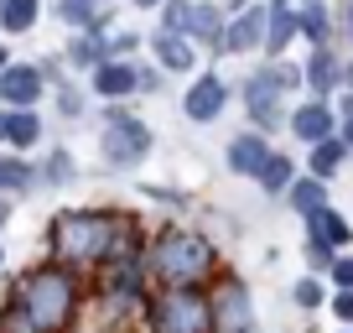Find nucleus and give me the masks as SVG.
<instances>
[{
    "label": "nucleus",
    "mask_w": 353,
    "mask_h": 333,
    "mask_svg": "<svg viewBox=\"0 0 353 333\" xmlns=\"http://www.w3.org/2000/svg\"><path fill=\"white\" fill-rule=\"evenodd\" d=\"M26 178H32V172H26L21 162H0V182H6V188H26Z\"/></svg>",
    "instance_id": "obj_31"
},
{
    "label": "nucleus",
    "mask_w": 353,
    "mask_h": 333,
    "mask_svg": "<svg viewBox=\"0 0 353 333\" xmlns=\"http://www.w3.org/2000/svg\"><path fill=\"white\" fill-rule=\"evenodd\" d=\"M291 182H296V162H291V156H281V151H270V162L260 166V188H265V193H286Z\"/></svg>",
    "instance_id": "obj_22"
},
{
    "label": "nucleus",
    "mask_w": 353,
    "mask_h": 333,
    "mask_svg": "<svg viewBox=\"0 0 353 333\" xmlns=\"http://www.w3.org/2000/svg\"><path fill=\"white\" fill-rule=\"evenodd\" d=\"M0 135H6V115H0Z\"/></svg>",
    "instance_id": "obj_40"
},
{
    "label": "nucleus",
    "mask_w": 353,
    "mask_h": 333,
    "mask_svg": "<svg viewBox=\"0 0 353 333\" xmlns=\"http://www.w3.org/2000/svg\"><path fill=\"white\" fill-rule=\"evenodd\" d=\"M301 84H307L317 99H327L332 89H343V57L332 53V47H312L307 68H301Z\"/></svg>",
    "instance_id": "obj_9"
},
{
    "label": "nucleus",
    "mask_w": 353,
    "mask_h": 333,
    "mask_svg": "<svg viewBox=\"0 0 353 333\" xmlns=\"http://www.w3.org/2000/svg\"><path fill=\"white\" fill-rule=\"evenodd\" d=\"M6 213H11V209H6V203H0V224H6Z\"/></svg>",
    "instance_id": "obj_38"
},
{
    "label": "nucleus",
    "mask_w": 353,
    "mask_h": 333,
    "mask_svg": "<svg viewBox=\"0 0 353 333\" xmlns=\"http://www.w3.org/2000/svg\"><path fill=\"white\" fill-rule=\"evenodd\" d=\"M0 94L11 104H32L37 94H42V73H37V68H11V73L0 78Z\"/></svg>",
    "instance_id": "obj_19"
},
{
    "label": "nucleus",
    "mask_w": 353,
    "mask_h": 333,
    "mask_svg": "<svg viewBox=\"0 0 353 333\" xmlns=\"http://www.w3.org/2000/svg\"><path fill=\"white\" fill-rule=\"evenodd\" d=\"M296 84H301V73H296V68H286V63L260 68V73L244 84L250 120H254V125H276V120H281V99H286V89H296Z\"/></svg>",
    "instance_id": "obj_5"
},
{
    "label": "nucleus",
    "mask_w": 353,
    "mask_h": 333,
    "mask_svg": "<svg viewBox=\"0 0 353 333\" xmlns=\"http://www.w3.org/2000/svg\"><path fill=\"white\" fill-rule=\"evenodd\" d=\"M208 328L213 333H254V302L239 281H219V292L208 297Z\"/></svg>",
    "instance_id": "obj_6"
},
{
    "label": "nucleus",
    "mask_w": 353,
    "mask_h": 333,
    "mask_svg": "<svg viewBox=\"0 0 353 333\" xmlns=\"http://www.w3.org/2000/svg\"><path fill=\"white\" fill-rule=\"evenodd\" d=\"M343 84H348V94H353V63H343Z\"/></svg>",
    "instance_id": "obj_36"
},
{
    "label": "nucleus",
    "mask_w": 353,
    "mask_h": 333,
    "mask_svg": "<svg viewBox=\"0 0 353 333\" xmlns=\"http://www.w3.org/2000/svg\"><path fill=\"white\" fill-rule=\"evenodd\" d=\"M234 6H239V0H234Z\"/></svg>",
    "instance_id": "obj_42"
},
{
    "label": "nucleus",
    "mask_w": 353,
    "mask_h": 333,
    "mask_svg": "<svg viewBox=\"0 0 353 333\" xmlns=\"http://www.w3.org/2000/svg\"><path fill=\"white\" fill-rule=\"evenodd\" d=\"M94 89H99L104 99H120V94L141 89V78H135V68H125V63H104L99 73H94Z\"/></svg>",
    "instance_id": "obj_20"
},
{
    "label": "nucleus",
    "mask_w": 353,
    "mask_h": 333,
    "mask_svg": "<svg viewBox=\"0 0 353 333\" xmlns=\"http://www.w3.org/2000/svg\"><path fill=\"white\" fill-rule=\"evenodd\" d=\"M343 162H348V146H343L338 141V135H327V141H317V146H312V172H307V178H317V182H332V178H338V166Z\"/></svg>",
    "instance_id": "obj_15"
},
{
    "label": "nucleus",
    "mask_w": 353,
    "mask_h": 333,
    "mask_svg": "<svg viewBox=\"0 0 353 333\" xmlns=\"http://www.w3.org/2000/svg\"><path fill=\"white\" fill-rule=\"evenodd\" d=\"M0 333H37V328H32V323H26L21 312L11 307V312H6V318H0Z\"/></svg>",
    "instance_id": "obj_32"
},
{
    "label": "nucleus",
    "mask_w": 353,
    "mask_h": 333,
    "mask_svg": "<svg viewBox=\"0 0 353 333\" xmlns=\"http://www.w3.org/2000/svg\"><path fill=\"white\" fill-rule=\"evenodd\" d=\"M250 47H265V6H244L223 26V53H250Z\"/></svg>",
    "instance_id": "obj_10"
},
{
    "label": "nucleus",
    "mask_w": 353,
    "mask_h": 333,
    "mask_svg": "<svg viewBox=\"0 0 353 333\" xmlns=\"http://www.w3.org/2000/svg\"><path fill=\"white\" fill-rule=\"evenodd\" d=\"M141 287H145V260L141 256L135 260H114V266L104 271V292H110L114 302H135Z\"/></svg>",
    "instance_id": "obj_13"
},
{
    "label": "nucleus",
    "mask_w": 353,
    "mask_h": 333,
    "mask_svg": "<svg viewBox=\"0 0 353 333\" xmlns=\"http://www.w3.org/2000/svg\"><path fill=\"white\" fill-rule=\"evenodd\" d=\"M37 135H42V120H37L32 110H21V115H6V141H16V146H32Z\"/></svg>",
    "instance_id": "obj_24"
},
{
    "label": "nucleus",
    "mask_w": 353,
    "mask_h": 333,
    "mask_svg": "<svg viewBox=\"0 0 353 333\" xmlns=\"http://www.w3.org/2000/svg\"><path fill=\"white\" fill-rule=\"evenodd\" d=\"M338 141H343V146L353 151V120H338Z\"/></svg>",
    "instance_id": "obj_34"
},
{
    "label": "nucleus",
    "mask_w": 353,
    "mask_h": 333,
    "mask_svg": "<svg viewBox=\"0 0 353 333\" xmlns=\"http://www.w3.org/2000/svg\"><path fill=\"white\" fill-rule=\"evenodd\" d=\"M188 32L198 37V42H208V47H219V53H223V16L213 11V6H192Z\"/></svg>",
    "instance_id": "obj_21"
},
{
    "label": "nucleus",
    "mask_w": 353,
    "mask_h": 333,
    "mask_svg": "<svg viewBox=\"0 0 353 333\" xmlns=\"http://www.w3.org/2000/svg\"><path fill=\"white\" fill-rule=\"evenodd\" d=\"M338 110H343V120H353V94H343V104H338Z\"/></svg>",
    "instance_id": "obj_35"
},
{
    "label": "nucleus",
    "mask_w": 353,
    "mask_h": 333,
    "mask_svg": "<svg viewBox=\"0 0 353 333\" xmlns=\"http://www.w3.org/2000/svg\"><path fill=\"white\" fill-rule=\"evenodd\" d=\"M0 260H6V250H0Z\"/></svg>",
    "instance_id": "obj_41"
},
{
    "label": "nucleus",
    "mask_w": 353,
    "mask_h": 333,
    "mask_svg": "<svg viewBox=\"0 0 353 333\" xmlns=\"http://www.w3.org/2000/svg\"><path fill=\"white\" fill-rule=\"evenodd\" d=\"M296 42V6L291 11H270L265 6V53H286Z\"/></svg>",
    "instance_id": "obj_17"
},
{
    "label": "nucleus",
    "mask_w": 353,
    "mask_h": 333,
    "mask_svg": "<svg viewBox=\"0 0 353 333\" xmlns=\"http://www.w3.org/2000/svg\"><path fill=\"white\" fill-rule=\"evenodd\" d=\"M114 240H120L114 213H63L52 224V245L63 260H114Z\"/></svg>",
    "instance_id": "obj_3"
},
{
    "label": "nucleus",
    "mask_w": 353,
    "mask_h": 333,
    "mask_svg": "<svg viewBox=\"0 0 353 333\" xmlns=\"http://www.w3.org/2000/svg\"><path fill=\"white\" fill-rule=\"evenodd\" d=\"M145 266H151L166 287H198L213 271V245L198 240V234H188V229H166L161 240H156Z\"/></svg>",
    "instance_id": "obj_2"
},
{
    "label": "nucleus",
    "mask_w": 353,
    "mask_h": 333,
    "mask_svg": "<svg viewBox=\"0 0 353 333\" xmlns=\"http://www.w3.org/2000/svg\"><path fill=\"white\" fill-rule=\"evenodd\" d=\"M270 162V141H265L260 131H244L229 141V166L239 172V178H260V166Z\"/></svg>",
    "instance_id": "obj_11"
},
{
    "label": "nucleus",
    "mask_w": 353,
    "mask_h": 333,
    "mask_svg": "<svg viewBox=\"0 0 353 333\" xmlns=\"http://www.w3.org/2000/svg\"><path fill=\"white\" fill-rule=\"evenodd\" d=\"M307 240H322L327 250H343V245L353 240V229H348V219L327 203V209H317V213L307 219Z\"/></svg>",
    "instance_id": "obj_14"
},
{
    "label": "nucleus",
    "mask_w": 353,
    "mask_h": 333,
    "mask_svg": "<svg viewBox=\"0 0 353 333\" xmlns=\"http://www.w3.org/2000/svg\"><path fill=\"white\" fill-rule=\"evenodd\" d=\"M332 312L338 323H353V292H332Z\"/></svg>",
    "instance_id": "obj_33"
},
{
    "label": "nucleus",
    "mask_w": 353,
    "mask_h": 333,
    "mask_svg": "<svg viewBox=\"0 0 353 333\" xmlns=\"http://www.w3.org/2000/svg\"><path fill=\"white\" fill-rule=\"evenodd\" d=\"M78 307V281L68 266H37L16 287V312L32 323L37 333H63Z\"/></svg>",
    "instance_id": "obj_1"
},
{
    "label": "nucleus",
    "mask_w": 353,
    "mask_h": 333,
    "mask_svg": "<svg viewBox=\"0 0 353 333\" xmlns=\"http://www.w3.org/2000/svg\"><path fill=\"white\" fill-rule=\"evenodd\" d=\"M307 260H312V266H317V271H327L332 260H338V250H327V245H322V240H307Z\"/></svg>",
    "instance_id": "obj_30"
},
{
    "label": "nucleus",
    "mask_w": 353,
    "mask_h": 333,
    "mask_svg": "<svg viewBox=\"0 0 353 333\" xmlns=\"http://www.w3.org/2000/svg\"><path fill=\"white\" fill-rule=\"evenodd\" d=\"M57 11H63V21H73V26H88V21H94V0H63Z\"/></svg>",
    "instance_id": "obj_27"
},
{
    "label": "nucleus",
    "mask_w": 353,
    "mask_h": 333,
    "mask_svg": "<svg viewBox=\"0 0 353 333\" xmlns=\"http://www.w3.org/2000/svg\"><path fill=\"white\" fill-rule=\"evenodd\" d=\"M296 37H307L312 47H327V37H332V16H327V6L322 0H307L296 11Z\"/></svg>",
    "instance_id": "obj_16"
},
{
    "label": "nucleus",
    "mask_w": 353,
    "mask_h": 333,
    "mask_svg": "<svg viewBox=\"0 0 353 333\" xmlns=\"http://www.w3.org/2000/svg\"><path fill=\"white\" fill-rule=\"evenodd\" d=\"M327 276H332V287H338V292H353V256H338L327 266Z\"/></svg>",
    "instance_id": "obj_28"
},
{
    "label": "nucleus",
    "mask_w": 353,
    "mask_h": 333,
    "mask_svg": "<svg viewBox=\"0 0 353 333\" xmlns=\"http://www.w3.org/2000/svg\"><path fill=\"white\" fill-rule=\"evenodd\" d=\"M291 131H296L307 146H317V141H327V135H338V110H332L327 99H307V104H296V115H291Z\"/></svg>",
    "instance_id": "obj_8"
},
{
    "label": "nucleus",
    "mask_w": 353,
    "mask_h": 333,
    "mask_svg": "<svg viewBox=\"0 0 353 333\" xmlns=\"http://www.w3.org/2000/svg\"><path fill=\"white\" fill-rule=\"evenodd\" d=\"M286 198H291V209L301 213V219H312L317 209H327V182H317V178H296L286 188Z\"/></svg>",
    "instance_id": "obj_18"
},
{
    "label": "nucleus",
    "mask_w": 353,
    "mask_h": 333,
    "mask_svg": "<svg viewBox=\"0 0 353 333\" xmlns=\"http://www.w3.org/2000/svg\"><path fill=\"white\" fill-rule=\"evenodd\" d=\"M156 57H161L166 68H176V73H188V68H192V42H188V37H176V32H161V37H156Z\"/></svg>",
    "instance_id": "obj_23"
},
{
    "label": "nucleus",
    "mask_w": 353,
    "mask_h": 333,
    "mask_svg": "<svg viewBox=\"0 0 353 333\" xmlns=\"http://www.w3.org/2000/svg\"><path fill=\"white\" fill-rule=\"evenodd\" d=\"M188 16H192V6H188V0H172V6H166V32H176V37H182V32H188Z\"/></svg>",
    "instance_id": "obj_29"
},
{
    "label": "nucleus",
    "mask_w": 353,
    "mask_h": 333,
    "mask_svg": "<svg viewBox=\"0 0 353 333\" xmlns=\"http://www.w3.org/2000/svg\"><path fill=\"white\" fill-rule=\"evenodd\" d=\"M182 104H188V120H213V115L229 104V84L213 78V73H203L198 84L188 89V99H182Z\"/></svg>",
    "instance_id": "obj_12"
},
{
    "label": "nucleus",
    "mask_w": 353,
    "mask_h": 333,
    "mask_svg": "<svg viewBox=\"0 0 353 333\" xmlns=\"http://www.w3.org/2000/svg\"><path fill=\"white\" fill-rule=\"evenodd\" d=\"M348 32H353V6H348Z\"/></svg>",
    "instance_id": "obj_39"
},
{
    "label": "nucleus",
    "mask_w": 353,
    "mask_h": 333,
    "mask_svg": "<svg viewBox=\"0 0 353 333\" xmlns=\"http://www.w3.org/2000/svg\"><path fill=\"white\" fill-rule=\"evenodd\" d=\"M145 146H151V131H145L141 120H130V115L110 120V131H104V156H110V162H141Z\"/></svg>",
    "instance_id": "obj_7"
},
{
    "label": "nucleus",
    "mask_w": 353,
    "mask_h": 333,
    "mask_svg": "<svg viewBox=\"0 0 353 333\" xmlns=\"http://www.w3.org/2000/svg\"><path fill=\"white\" fill-rule=\"evenodd\" d=\"M0 21L11 26V32H26L37 21V0H0Z\"/></svg>",
    "instance_id": "obj_25"
},
{
    "label": "nucleus",
    "mask_w": 353,
    "mask_h": 333,
    "mask_svg": "<svg viewBox=\"0 0 353 333\" xmlns=\"http://www.w3.org/2000/svg\"><path fill=\"white\" fill-rule=\"evenodd\" d=\"M322 302H327L322 281H317V276H301V281H296V307H322Z\"/></svg>",
    "instance_id": "obj_26"
},
{
    "label": "nucleus",
    "mask_w": 353,
    "mask_h": 333,
    "mask_svg": "<svg viewBox=\"0 0 353 333\" xmlns=\"http://www.w3.org/2000/svg\"><path fill=\"white\" fill-rule=\"evenodd\" d=\"M135 6H161V0H135Z\"/></svg>",
    "instance_id": "obj_37"
},
{
    "label": "nucleus",
    "mask_w": 353,
    "mask_h": 333,
    "mask_svg": "<svg viewBox=\"0 0 353 333\" xmlns=\"http://www.w3.org/2000/svg\"><path fill=\"white\" fill-rule=\"evenodd\" d=\"M151 333H213L208 328V292L203 287H166L151 302Z\"/></svg>",
    "instance_id": "obj_4"
}]
</instances>
